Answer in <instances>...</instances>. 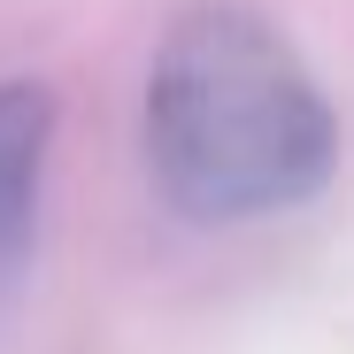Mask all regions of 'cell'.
<instances>
[{"label":"cell","instance_id":"obj_1","mask_svg":"<svg viewBox=\"0 0 354 354\" xmlns=\"http://www.w3.org/2000/svg\"><path fill=\"white\" fill-rule=\"evenodd\" d=\"M147 177L185 223H262L331 185L339 108L254 0L177 8L139 100Z\"/></svg>","mask_w":354,"mask_h":354},{"label":"cell","instance_id":"obj_2","mask_svg":"<svg viewBox=\"0 0 354 354\" xmlns=\"http://www.w3.org/2000/svg\"><path fill=\"white\" fill-rule=\"evenodd\" d=\"M46 154H54V93L39 77H0V308L16 301L39 247Z\"/></svg>","mask_w":354,"mask_h":354}]
</instances>
